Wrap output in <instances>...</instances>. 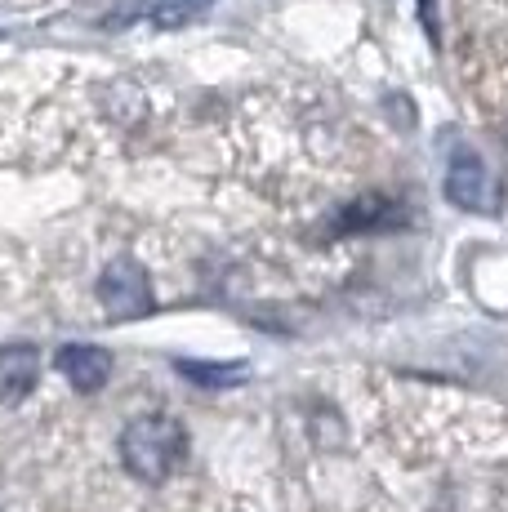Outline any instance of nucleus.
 <instances>
[{
	"label": "nucleus",
	"mask_w": 508,
	"mask_h": 512,
	"mask_svg": "<svg viewBox=\"0 0 508 512\" xmlns=\"http://www.w3.org/2000/svg\"><path fill=\"white\" fill-rule=\"evenodd\" d=\"M183 428L165 415H143L121 432V459L139 481H165L170 468L183 459Z\"/></svg>",
	"instance_id": "obj_1"
},
{
	"label": "nucleus",
	"mask_w": 508,
	"mask_h": 512,
	"mask_svg": "<svg viewBox=\"0 0 508 512\" xmlns=\"http://www.w3.org/2000/svg\"><path fill=\"white\" fill-rule=\"evenodd\" d=\"M99 303L107 317H143V312H152L148 272L134 259H112L99 277Z\"/></svg>",
	"instance_id": "obj_2"
},
{
	"label": "nucleus",
	"mask_w": 508,
	"mask_h": 512,
	"mask_svg": "<svg viewBox=\"0 0 508 512\" xmlns=\"http://www.w3.org/2000/svg\"><path fill=\"white\" fill-rule=\"evenodd\" d=\"M446 196H451L455 205H464V210H473V214L495 210V201H500V187H495L491 170H486L482 156H477L473 147H464V143H455V152H451V170H446Z\"/></svg>",
	"instance_id": "obj_3"
},
{
	"label": "nucleus",
	"mask_w": 508,
	"mask_h": 512,
	"mask_svg": "<svg viewBox=\"0 0 508 512\" xmlns=\"http://www.w3.org/2000/svg\"><path fill=\"white\" fill-rule=\"evenodd\" d=\"M58 374L72 383L76 392H99L112 379V352L94 348V343H67L58 352Z\"/></svg>",
	"instance_id": "obj_4"
},
{
	"label": "nucleus",
	"mask_w": 508,
	"mask_h": 512,
	"mask_svg": "<svg viewBox=\"0 0 508 512\" xmlns=\"http://www.w3.org/2000/svg\"><path fill=\"white\" fill-rule=\"evenodd\" d=\"M41 357L36 348H0V401H23L36 388Z\"/></svg>",
	"instance_id": "obj_5"
},
{
	"label": "nucleus",
	"mask_w": 508,
	"mask_h": 512,
	"mask_svg": "<svg viewBox=\"0 0 508 512\" xmlns=\"http://www.w3.org/2000/svg\"><path fill=\"white\" fill-rule=\"evenodd\" d=\"M205 5H210V0H161V5L152 9V23L156 27H183L192 14H201Z\"/></svg>",
	"instance_id": "obj_6"
},
{
	"label": "nucleus",
	"mask_w": 508,
	"mask_h": 512,
	"mask_svg": "<svg viewBox=\"0 0 508 512\" xmlns=\"http://www.w3.org/2000/svg\"><path fill=\"white\" fill-rule=\"evenodd\" d=\"M179 370L188 379L205 383V388H228L232 379H241V366H201V361H179Z\"/></svg>",
	"instance_id": "obj_7"
},
{
	"label": "nucleus",
	"mask_w": 508,
	"mask_h": 512,
	"mask_svg": "<svg viewBox=\"0 0 508 512\" xmlns=\"http://www.w3.org/2000/svg\"><path fill=\"white\" fill-rule=\"evenodd\" d=\"M504 143H508V134H504Z\"/></svg>",
	"instance_id": "obj_8"
}]
</instances>
